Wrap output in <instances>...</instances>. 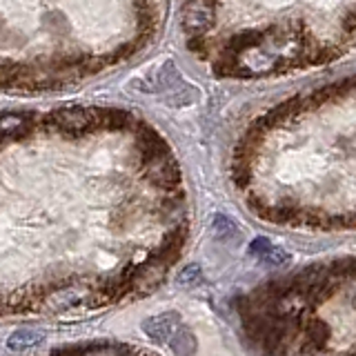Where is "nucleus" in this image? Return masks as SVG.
Masks as SVG:
<instances>
[{"mask_svg": "<svg viewBox=\"0 0 356 356\" xmlns=\"http://www.w3.org/2000/svg\"><path fill=\"white\" fill-rule=\"evenodd\" d=\"M181 327V316L176 312H163V314H156L143 321L140 330L147 334L154 343H170L174 337V332Z\"/></svg>", "mask_w": 356, "mask_h": 356, "instance_id": "f257e3e1", "label": "nucleus"}, {"mask_svg": "<svg viewBox=\"0 0 356 356\" xmlns=\"http://www.w3.org/2000/svg\"><path fill=\"white\" fill-rule=\"evenodd\" d=\"M51 120L56 122V127H60L63 131L78 134L94 122V111H89L85 107H63L58 111H54Z\"/></svg>", "mask_w": 356, "mask_h": 356, "instance_id": "f03ea898", "label": "nucleus"}, {"mask_svg": "<svg viewBox=\"0 0 356 356\" xmlns=\"http://www.w3.org/2000/svg\"><path fill=\"white\" fill-rule=\"evenodd\" d=\"M211 9L214 5L207 3H192L185 5V14H183V29L189 33V36H200L205 33L211 22H214V16H211Z\"/></svg>", "mask_w": 356, "mask_h": 356, "instance_id": "7ed1b4c3", "label": "nucleus"}, {"mask_svg": "<svg viewBox=\"0 0 356 356\" xmlns=\"http://www.w3.org/2000/svg\"><path fill=\"white\" fill-rule=\"evenodd\" d=\"M250 256L256 261H261L265 265H285L289 263V254L283 250V248H278V245H274L270 238H254L250 243Z\"/></svg>", "mask_w": 356, "mask_h": 356, "instance_id": "20e7f679", "label": "nucleus"}, {"mask_svg": "<svg viewBox=\"0 0 356 356\" xmlns=\"http://www.w3.org/2000/svg\"><path fill=\"white\" fill-rule=\"evenodd\" d=\"M38 343H42V332L31 327H20L7 339V348L11 352H27L31 348H36Z\"/></svg>", "mask_w": 356, "mask_h": 356, "instance_id": "39448f33", "label": "nucleus"}, {"mask_svg": "<svg viewBox=\"0 0 356 356\" xmlns=\"http://www.w3.org/2000/svg\"><path fill=\"white\" fill-rule=\"evenodd\" d=\"M170 348L176 356H194L198 352V341L192 330L181 325L174 332V337L170 339Z\"/></svg>", "mask_w": 356, "mask_h": 356, "instance_id": "423d86ee", "label": "nucleus"}, {"mask_svg": "<svg viewBox=\"0 0 356 356\" xmlns=\"http://www.w3.org/2000/svg\"><path fill=\"white\" fill-rule=\"evenodd\" d=\"M211 236H214L216 241H220V243H232V241H238L241 229L229 216L216 214L214 218H211Z\"/></svg>", "mask_w": 356, "mask_h": 356, "instance_id": "0eeeda50", "label": "nucleus"}, {"mask_svg": "<svg viewBox=\"0 0 356 356\" xmlns=\"http://www.w3.org/2000/svg\"><path fill=\"white\" fill-rule=\"evenodd\" d=\"M27 129V116L9 111V114H0V138H18Z\"/></svg>", "mask_w": 356, "mask_h": 356, "instance_id": "6e6552de", "label": "nucleus"}, {"mask_svg": "<svg viewBox=\"0 0 356 356\" xmlns=\"http://www.w3.org/2000/svg\"><path fill=\"white\" fill-rule=\"evenodd\" d=\"M49 305L51 309H58V312H67L78 305V292L74 287H67V289H60L58 294H54L49 298Z\"/></svg>", "mask_w": 356, "mask_h": 356, "instance_id": "1a4fd4ad", "label": "nucleus"}, {"mask_svg": "<svg viewBox=\"0 0 356 356\" xmlns=\"http://www.w3.org/2000/svg\"><path fill=\"white\" fill-rule=\"evenodd\" d=\"M176 283L183 289H194L203 283V270H200L198 265H187L185 270L176 276Z\"/></svg>", "mask_w": 356, "mask_h": 356, "instance_id": "9d476101", "label": "nucleus"}, {"mask_svg": "<svg viewBox=\"0 0 356 356\" xmlns=\"http://www.w3.org/2000/svg\"><path fill=\"white\" fill-rule=\"evenodd\" d=\"M85 356H131V352L116 343H98L94 348H85Z\"/></svg>", "mask_w": 356, "mask_h": 356, "instance_id": "9b49d317", "label": "nucleus"}, {"mask_svg": "<svg viewBox=\"0 0 356 356\" xmlns=\"http://www.w3.org/2000/svg\"><path fill=\"white\" fill-rule=\"evenodd\" d=\"M51 356H85V345H72V348L54 350Z\"/></svg>", "mask_w": 356, "mask_h": 356, "instance_id": "f8f14e48", "label": "nucleus"}]
</instances>
